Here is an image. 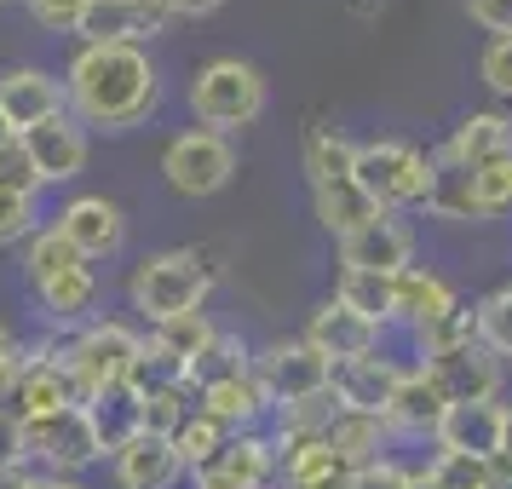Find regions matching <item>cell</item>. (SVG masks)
Returning <instances> with one entry per match:
<instances>
[{
  "instance_id": "cell-1",
  "label": "cell",
  "mask_w": 512,
  "mask_h": 489,
  "mask_svg": "<svg viewBox=\"0 0 512 489\" xmlns=\"http://www.w3.org/2000/svg\"><path fill=\"white\" fill-rule=\"evenodd\" d=\"M64 104L81 127L98 133H127L156 116L162 104V75L144 47H81L64 75Z\"/></svg>"
},
{
  "instance_id": "cell-2",
  "label": "cell",
  "mask_w": 512,
  "mask_h": 489,
  "mask_svg": "<svg viewBox=\"0 0 512 489\" xmlns=\"http://www.w3.org/2000/svg\"><path fill=\"white\" fill-rule=\"evenodd\" d=\"M24 277H29V288H35V300H41V311H47L52 323H87V317H93V305H98L93 265L75 254L52 225L29 236Z\"/></svg>"
},
{
  "instance_id": "cell-3",
  "label": "cell",
  "mask_w": 512,
  "mask_h": 489,
  "mask_svg": "<svg viewBox=\"0 0 512 489\" xmlns=\"http://www.w3.org/2000/svg\"><path fill=\"white\" fill-rule=\"evenodd\" d=\"M190 110H196V121L208 133H225L231 139L242 127H254L259 110H265V75L248 58H213L190 81Z\"/></svg>"
},
{
  "instance_id": "cell-4",
  "label": "cell",
  "mask_w": 512,
  "mask_h": 489,
  "mask_svg": "<svg viewBox=\"0 0 512 489\" xmlns=\"http://www.w3.org/2000/svg\"><path fill=\"white\" fill-rule=\"evenodd\" d=\"M351 179L380 202V213L438 202V167L426 162L415 144H397V139L357 144V167H351Z\"/></svg>"
},
{
  "instance_id": "cell-5",
  "label": "cell",
  "mask_w": 512,
  "mask_h": 489,
  "mask_svg": "<svg viewBox=\"0 0 512 489\" xmlns=\"http://www.w3.org/2000/svg\"><path fill=\"white\" fill-rule=\"evenodd\" d=\"M213 288V271L202 265V254L190 248H167V254H150L127 282V300L144 323H162V317H179V311H202Z\"/></svg>"
},
{
  "instance_id": "cell-6",
  "label": "cell",
  "mask_w": 512,
  "mask_h": 489,
  "mask_svg": "<svg viewBox=\"0 0 512 489\" xmlns=\"http://www.w3.org/2000/svg\"><path fill=\"white\" fill-rule=\"evenodd\" d=\"M139 351L144 340L127 323H81V334L64 351V369H70L75 392H81V409L104 392H121L133 363H139Z\"/></svg>"
},
{
  "instance_id": "cell-7",
  "label": "cell",
  "mask_w": 512,
  "mask_h": 489,
  "mask_svg": "<svg viewBox=\"0 0 512 489\" xmlns=\"http://www.w3.org/2000/svg\"><path fill=\"white\" fill-rule=\"evenodd\" d=\"M18 432H24V461H41L52 478H75L93 461H104V443H98L87 409H58V415L18 420Z\"/></svg>"
},
{
  "instance_id": "cell-8",
  "label": "cell",
  "mask_w": 512,
  "mask_h": 489,
  "mask_svg": "<svg viewBox=\"0 0 512 489\" xmlns=\"http://www.w3.org/2000/svg\"><path fill=\"white\" fill-rule=\"evenodd\" d=\"M162 173L167 185L179 190V196H219V190L231 185L236 173V150L225 133H208V127H190V133H179V139H167L162 150Z\"/></svg>"
},
{
  "instance_id": "cell-9",
  "label": "cell",
  "mask_w": 512,
  "mask_h": 489,
  "mask_svg": "<svg viewBox=\"0 0 512 489\" xmlns=\"http://www.w3.org/2000/svg\"><path fill=\"white\" fill-rule=\"evenodd\" d=\"M248 374L259 380L265 403L294 409V403H305V397H323L328 392V374H334V369H328V357H317L305 340H277V346L265 351Z\"/></svg>"
},
{
  "instance_id": "cell-10",
  "label": "cell",
  "mask_w": 512,
  "mask_h": 489,
  "mask_svg": "<svg viewBox=\"0 0 512 489\" xmlns=\"http://www.w3.org/2000/svg\"><path fill=\"white\" fill-rule=\"evenodd\" d=\"M52 231L93 265V259H116L121 248H127V213H121L110 196H75L70 208L58 213Z\"/></svg>"
},
{
  "instance_id": "cell-11",
  "label": "cell",
  "mask_w": 512,
  "mask_h": 489,
  "mask_svg": "<svg viewBox=\"0 0 512 489\" xmlns=\"http://www.w3.org/2000/svg\"><path fill=\"white\" fill-rule=\"evenodd\" d=\"M18 144H24L29 167L41 173V185H70L75 173L87 167V127L70 110L41 121V127H29V133H18Z\"/></svg>"
},
{
  "instance_id": "cell-12",
  "label": "cell",
  "mask_w": 512,
  "mask_h": 489,
  "mask_svg": "<svg viewBox=\"0 0 512 489\" xmlns=\"http://www.w3.org/2000/svg\"><path fill=\"white\" fill-rule=\"evenodd\" d=\"M64 110H70V104H64V81L52 70L18 64V70L0 75V121H6L12 133H29V127L64 116Z\"/></svg>"
},
{
  "instance_id": "cell-13",
  "label": "cell",
  "mask_w": 512,
  "mask_h": 489,
  "mask_svg": "<svg viewBox=\"0 0 512 489\" xmlns=\"http://www.w3.org/2000/svg\"><path fill=\"white\" fill-rule=\"evenodd\" d=\"M340 259H346V271L397 277V271L415 265V231H409L403 219H392V213H380V219H369L363 231L340 236Z\"/></svg>"
},
{
  "instance_id": "cell-14",
  "label": "cell",
  "mask_w": 512,
  "mask_h": 489,
  "mask_svg": "<svg viewBox=\"0 0 512 489\" xmlns=\"http://www.w3.org/2000/svg\"><path fill=\"white\" fill-rule=\"evenodd\" d=\"M81 35L87 47H144L167 35V6L162 0H93Z\"/></svg>"
},
{
  "instance_id": "cell-15",
  "label": "cell",
  "mask_w": 512,
  "mask_h": 489,
  "mask_svg": "<svg viewBox=\"0 0 512 489\" xmlns=\"http://www.w3.org/2000/svg\"><path fill=\"white\" fill-rule=\"evenodd\" d=\"M144 346L162 357L167 369L179 374V380H196V369L213 357V346H219V328H213L208 311H179V317H162V323H150V340Z\"/></svg>"
},
{
  "instance_id": "cell-16",
  "label": "cell",
  "mask_w": 512,
  "mask_h": 489,
  "mask_svg": "<svg viewBox=\"0 0 512 489\" xmlns=\"http://www.w3.org/2000/svg\"><path fill=\"white\" fill-rule=\"evenodd\" d=\"M305 346L317 351V357H328V369L334 363H351V357H374V346H380V323H369V317H357L351 305L328 300L311 311V323H305Z\"/></svg>"
},
{
  "instance_id": "cell-17",
  "label": "cell",
  "mask_w": 512,
  "mask_h": 489,
  "mask_svg": "<svg viewBox=\"0 0 512 489\" xmlns=\"http://www.w3.org/2000/svg\"><path fill=\"white\" fill-rule=\"evenodd\" d=\"M443 409H449V392L438 386V374L432 369H403L380 420H386V432H403V438H432Z\"/></svg>"
},
{
  "instance_id": "cell-18",
  "label": "cell",
  "mask_w": 512,
  "mask_h": 489,
  "mask_svg": "<svg viewBox=\"0 0 512 489\" xmlns=\"http://www.w3.org/2000/svg\"><path fill=\"white\" fill-rule=\"evenodd\" d=\"M271 472H277L271 443L254 438V432H236V438H225V449L208 466H196V489H265Z\"/></svg>"
},
{
  "instance_id": "cell-19",
  "label": "cell",
  "mask_w": 512,
  "mask_h": 489,
  "mask_svg": "<svg viewBox=\"0 0 512 489\" xmlns=\"http://www.w3.org/2000/svg\"><path fill=\"white\" fill-rule=\"evenodd\" d=\"M397 374L403 369L380 363V357H351V363H334L328 397H334V409H346V415H386Z\"/></svg>"
},
{
  "instance_id": "cell-20",
  "label": "cell",
  "mask_w": 512,
  "mask_h": 489,
  "mask_svg": "<svg viewBox=\"0 0 512 489\" xmlns=\"http://www.w3.org/2000/svg\"><path fill=\"white\" fill-rule=\"evenodd\" d=\"M58 409H81V392H75L64 357H35V351H24V380L12 392V415L35 420V415H58Z\"/></svg>"
},
{
  "instance_id": "cell-21",
  "label": "cell",
  "mask_w": 512,
  "mask_h": 489,
  "mask_svg": "<svg viewBox=\"0 0 512 489\" xmlns=\"http://www.w3.org/2000/svg\"><path fill=\"white\" fill-rule=\"evenodd\" d=\"M501 156H512V121L501 116V110H478V116H466L455 133H449V144H443V162L461 167L466 173H478V167L501 162Z\"/></svg>"
},
{
  "instance_id": "cell-22",
  "label": "cell",
  "mask_w": 512,
  "mask_h": 489,
  "mask_svg": "<svg viewBox=\"0 0 512 489\" xmlns=\"http://www.w3.org/2000/svg\"><path fill=\"white\" fill-rule=\"evenodd\" d=\"M110 461H116L121 489H173L185 478V461H179L173 438H150V432H139L133 443H121Z\"/></svg>"
},
{
  "instance_id": "cell-23",
  "label": "cell",
  "mask_w": 512,
  "mask_h": 489,
  "mask_svg": "<svg viewBox=\"0 0 512 489\" xmlns=\"http://www.w3.org/2000/svg\"><path fill=\"white\" fill-rule=\"evenodd\" d=\"M208 420H219L225 432H248L259 415H265V392H259V380L248 369H225L202 380V403H196Z\"/></svg>"
},
{
  "instance_id": "cell-24",
  "label": "cell",
  "mask_w": 512,
  "mask_h": 489,
  "mask_svg": "<svg viewBox=\"0 0 512 489\" xmlns=\"http://www.w3.org/2000/svg\"><path fill=\"white\" fill-rule=\"evenodd\" d=\"M432 438H438V449L495 461V443H501V403H449Z\"/></svg>"
},
{
  "instance_id": "cell-25",
  "label": "cell",
  "mask_w": 512,
  "mask_h": 489,
  "mask_svg": "<svg viewBox=\"0 0 512 489\" xmlns=\"http://www.w3.org/2000/svg\"><path fill=\"white\" fill-rule=\"evenodd\" d=\"M426 369L438 374V386L449 392V403H495V392H501V363H495L484 346L432 357Z\"/></svg>"
},
{
  "instance_id": "cell-26",
  "label": "cell",
  "mask_w": 512,
  "mask_h": 489,
  "mask_svg": "<svg viewBox=\"0 0 512 489\" xmlns=\"http://www.w3.org/2000/svg\"><path fill=\"white\" fill-rule=\"evenodd\" d=\"M311 190H317V219L334 236H351V231H363L369 219H380V202L357 179H334V185H311Z\"/></svg>"
},
{
  "instance_id": "cell-27",
  "label": "cell",
  "mask_w": 512,
  "mask_h": 489,
  "mask_svg": "<svg viewBox=\"0 0 512 489\" xmlns=\"http://www.w3.org/2000/svg\"><path fill=\"white\" fill-rule=\"evenodd\" d=\"M323 443L340 455V461L357 472V466H369V461H380V443H386V420L380 415H340L323 426Z\"/></svg>"
},
{
  "instance_id": "cell-28",
  "label": "cell",
  "mask_w": 512,
  "mask_h": 489,
  "mask_svg": "<svg viewBox=\"0 0 512 489\" xmlns=\"http://www.w3.org/2000/svg\"><path fill=\"white\" fill-rule=\"evenodd\" d=\"M392 294H397V317H409V323H432V317H443L449 305H455V288L443 277H432V271H420V265H409V271H397L392 277Z\"/></svg>"
},
{
  "instance_id": "cell-29",
  "label": "cell",
  "mask_w": 512,
  "mask_h": 489,
  "mask_svg": "<svg viewBox=\"0 0 512 489\" xmlns=\"http://www.w3.org/2000/svg\"><path fill=\"white\" fill-rule=\"evenodd\" d=\"M133 397H139V432H150V438H173L190 415V386H179V380L144 386Z\"/></svg>"
},
{
  "instance_id": "cell-30",
  "label": "cell",
  "mask_w": 512,
  "mask_h": 489,
  "mask_svg": "<svg viewBox=\"0 0 512 489\" xmlns=\"http://www.w3.org/2000/svg\"><path fill=\"white\" fill-rule=\"evenodd\" d=\"M351 167H357V144L346 133H334V127H311L305 133V173H311V185L351 179Z\"/></svg>"
},
{
  "instance_id": "cell-31",
  "label": "cell",
  "mask_w": 512,
  "mask_h": 489,
  "mask_svg": "<svg viewBox=\"0 0 512 489\" xmlns=\"http://www.w3.org/2000/svg\"><path fill=\"white\" fill-rule=\"evenodd\" d=\"M87 415H93V432H98V443H104V455H116L121 443H133L139 438V397L127 392H104V397H93L87 403Z\"/></svg>"
},
{
  "instance_id": "cell-32",
  "label": "cell",
  "mask_w": 512,
  "mask_h": 489,
  "mask_svg": "<svg viewBox=\"0 0 512 489\" xmlns=\"http://www.w3.org/2000/svg\"><path fill=\"white\" fill-rule=\"evenodd\" d=\"M461 208H466V213H478V219H501V213L512 208V156H501V162L478 167V173H466Z\"/></svg>"
},
{
  "instance_id": "cell-33",
  "label": "cell",
  "mask_w": 512,
  "mask_h": 489,
  "mask_svg": "<svg viewBox=\"0 0 512 489\" xmlns=\"http://www.w3.org/2000/svg\"><path fill=\"white\" fill-rule=\"evenodd\" d=\"M415 340H420V351H426V363H432V357H449V351L478 346V311L455 300L449 311H443V317L420 323V328H415Z\"/></svg>"
},
{
  "instance_id": "cell-34",
  "label": "cell",
  "mask_w": 512,
  "mask_h": 489,
  "mask_svg": "<svg viewBox=\"0 0 512 489\" xmlns=\"http://www.w3.org/2000/svg\"><path fill=\"white\" fill-rule=\"evenodd\" d=\"M334 300L351 305V311H357V317H369V323H386V317H397L392 277H374V271H346Z\"/></svg>"
},
{
  "instance_id": "cell-35",
  "label": "cell",
  "mask_w": 512,
  "mask_h": 489,
  "mask_svg": "<svg viewBox=\"0 0 512 489\" xmlns=\"http://www.w3.org/2000/svg\"><path fill=\"white\" fill-rule=\"evenodd\" d=\"M225 438H231V432H225L219 420H208L202 409H190V415H185V426L173 432V449H179V461H185V472H196V466H208L213 455L225 449Z\"/></svg>"
},
{
  "instance_id": "cell-36",
  "label": "cell",
  "mask_w": 512,
  "mask_h": 489,
  "mask_svg": "<svg viewBox=\"0 0 512 489\" xmlns=\"http://www.w3.org/2000/svg\"><path fill=\"white\" fill-rule=\"evenodd\" d=\"M472 311H478V346L489 357H512V282L495 288V294H484Z\"/></svg>"
},
{
  "instance_id": "cell-37",
  "label": "cell",
  "mask_w": 512,
  "mask_h": 489,
  "mask_svg": "<svg viewBox=\"0 0 512 489\" xmlns=\"http://www.w3.org/2000/svg\"><path fill=\"white\" fill-rule=\"evenodd\" d=\"M426 478L438 489H495V466L478 461V455H455V449H438V461L426 466Z\"/></svg>"
},
{
  "instance_id": "cell-38",
  "label": "cell",
  "mask_w": 512,
  "mask_h": 489,
  "mask_svg": "<svg viewBox=\"0 0 512 489\" xmlns=\"http://www.w3.org/2000/svg\"><path fill=\"white\" fill-rule=\"evenodd\" d=\"M29 18L41 29H58V35H81L87 24V12H93V0H24Z\"/></svg>"
},
{
  "instance_id": "cell-39",
  "label": "cell",
  "mask_w": 512,
  "mask_h": 489,
  "mask_svg": "<svg viewBox=\"0 0 512 489\" xmlns=\"http://www.w3.org/2000/svg\"><path fill=\"white\" fill-rule=\"evenodd\" d=\"M29 236H35V196L0 190V248H12V242H29Z\"/></svg>"
},
{
  "instance_id": "cell-40",
  "label": "cell",
  "mask_w": 512,
  "mask_h": 489,
  "mask_svg": "<svg viewBox=\"0 0 512 489\" xmlns=\"http://www.w3.org/2000/svg\"><path fill=\"white\" fill-rule=\"evenodd\" d=\"M478 75H484V87L495 98H512V35H495L478 58Z\"/></svg>"
},
{
  "instance_id": "cell-41",
  "label": "cell",
  "mask_w": 512,
  "mask_h": 489,
  "mask_svg": "<svg viewBox=\"0 0 512 489\" xmlns=\"http://www.w3.org/2000/svg\"><path fill=\"white\" fill-rule=\"evenodd\" d=\"M0 190H18V196H35V190H41V173L29 167V156H24L18 139L0 150Z\"/></svg>"
},
{
  "instance_id": "cell-42",
  "label": "cell",
  "mask_w": 512,
  "mask_h": 489,
  "mask_svg": "<svg viewBox=\"0 0 512 489\" xmlns=\"http://www.w3.org/2000/svg\"><path fill=\"white\" fill-rule=\"evenodd\" d=\"M18 380H24V346L12 340V328H0V409L18 392Z\"/></svg>"
},
{
  "instance_id": "cell-43",
  "label": "cell",
  "mask_w": 512,
  "mask_h": 489,
  "mask_svg": "<svg viewBox=\"0 0 512 489\" xmlns=\"http://www.w3.org/2000/svg\"><path fill=\"white\" fill-rule=\"evenodd\" d=\"M351 489H409V472L392 461H369L351 472Z\"/></svg>"
},
{
  "instance_id": "cell-44",
  "label": "cell",
  "mask_w": 512,
  "mask_h": 489,
  "mask_svg": "<svg viewBox=\"0 0 512 489\" xmlns=\"http://www.w3.org/2000/svg\"><path fill=\"white\" fill-rule=\"evenodd\" d=\"M0 472H24V432L12 409H0Z\"/></svg>"
},
{
  "instance_id": "cell-45",
  "label": "cell",
  "mask_w": 512,
  "mask_h": 489,
  "mask_svg": "<svg viewBox=\"0 0 512 489\" xmlns=\"http://www.w3.org/2000/svg\"><path fill=\"white\" fill-rule=\"evenodd\" d=\"M472 24H484L489 35H512V0H466Z\"/></svg>"
},
{
  "instance_id": "cell-46",
  "label": "cell",
  "mask_w": 512,
  "mask_h": 489,
  "mask_svg": "<svg viewBox=\"0 0 512 489\" xmlns=\"http://www.w3.org/2000/svg\"><path fill=\"white\" fill-rule=\"evenodd\" d=\"M495 489L512 484V409H501V443H495Z\"/></svg>"
},
{
  "instance_id": "cell-47",
  "label": "cell",
  "mask_w": 512,
  "mask_h": 489,
  "mask_svg": "<svg viewBox=\"0 0 512 489\" xmlns=\"http://www.w3.org/2000/svg\"><path fill=\"white\" fill-rule=\"evenodd\" d=\"M167 6V18H213L225 0H162Z\"/></svg>"
},
{
  "instance_id": "cell-48",
  "label": "cell",
  "mask_w": 512,
  "mask_h": 489,
  "mask_svg": "<svg viewBox=\"0 0 512 489\" xmlns=\"http://www.w3.org/2000/svg\"><path fill=\"white\" fill-rule=\"evenodd\" d=\"M29 489H87V484H75V478H52V472H41V478H29Z\"/></svg>"
},
{
  "instance_id": "cell-49",
  "label": "cell",
  "mask_w": 512,
  "mask_h": 489,
  "mask_svg": "<svg viewBox=\"0 0 512 489\" xmlns=\"http://www.w3.org/2000/svg\"><path fill=\"white\" fill-rule=\"evenodd\" d=\"M0 489H29V472H0Z\"/></svg>"
},
{
  "instance_id": "cell-50",
  "label": "cell",
  "mask_w": 512,
  "mask_h": 489,
  "mask_svg": "<svg viewBox=\"0 0 512 489\" xmlns=\"http://www.w3.org/2000/svg\"><path fill=\"white\" fill-rule=\"evenodd\" d=\"M409 489H438V484H432L426 472H409Z\"/></svg>"
},
{
  "instance_id": "cell-51",
  "label": "cell",
  "mask_w": 512,
  "mask_h": 489,
  "mask_svg": "<svg viewBox=\"0 0 512 489\" xmlns=\"http://www.w3.org/2000/svg\"><path fill=\"white\" fill-rule=\"evenodd\" d=\"M18 139V133H12V127H6V121H0V150H6V144Z\"/></svg>"
}]
</instances>
